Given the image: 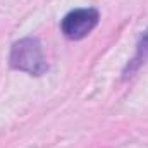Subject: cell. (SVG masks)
I'll return each mask as SVG.
<instances>
[{
    "label": "cell",
    "mask_w": 148,
    "mask_h": 148,
    "mask_svg": "<svg viewBox=\"0 0 148 148\" xmlns=\"http://www.w3.org/2000/svg\"><path fill=\"white\" fill-rule=\"evenodd\" d=\"M9 64L12 69L31 76H41L48 69L41 43L35 36H26L14 41L9 53Z\"/></svg>",
    "instance_id": "cell-1"
},
{
    "label": "cell",
    "mask_w": 148,
    "mask_h": 148,
    "mask_svg": "<svg viewBox=\"0 0 148 148\" xmlns=\"http://www.w3.org/2000/svg\"><path fill=\"white\" fill-rule=\"evenodd\" d=\"M100 21V14L97 9L93 7H81V9H74L71 12H67L60 23V31L64 33V36L67 40H83L86 38L98 24Z\"/></svg>",
    "instance_id": "cell-2"
},
{
    "label": "cell",
    "mask_w": 148,
    "mask_h": 148,
    "mask_svg": "<svg viewBox=\"0 0 148 148\" xmlns=\"http://www.w3.org/2000/svg\"><path fill=\"white\" fill-rule=\"evenodd\" d=\"M148 60V28L143 31V35L140 38V41H138V45H136V52H134V55L131 57V60L127 62V66L124 67V77H129V76H133V74L136 73L145 62Z\"/></svg>",
    "instance_id": "cell-3"
}]
</instances>
